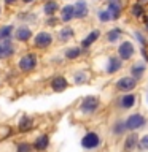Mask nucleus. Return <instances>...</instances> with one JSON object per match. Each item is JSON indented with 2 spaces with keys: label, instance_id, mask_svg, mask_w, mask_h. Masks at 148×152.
<instances>
[{
  "label": "nucleus",
  "instance_id": "nucleus-34",
  "mask_svg": "<svg viewBox=\"0 0 148 152\" xmlns=\"http://www.w3.org/2000/svg\"><path fill=\"white\" fill-rule=\"evenodd\" d=\"M7 2H8V3H13V2H16V0H7Z\"/></svg>",
  "mask_w": 148,
  "mask_h": 152
},
{
  "label": "nucleus",
  "instance_id": "nucleus-23",
  "mask_svg": "<svg viewBox=\"0 0 148 152\" xmlns=\"http://www.w3.org/2000/svg\"><path fill=\"white\" fill-rule=\"evenodd\" d=\"M61 40L62 41H65V40H70V38L72 37H73V30H72V28L70 27H65V28H62V30H61Z\"/></svg>",
  "mask_w": 148,
  "mask_h": 152
},
{
  "label": "nucleus",
  "instance_id": "nucleus-17",
  "mask_svg": "<svg viewBox=\"0 0 148 152\" xmlns=\"http://www.w3.org/2000/svg\"><path fill=\"white\" fill-rule=\"evenodd\" d=\"M13 46L10 45L8 41H5V43H2L0 45V59H7V57H10L13 54Z\"/></svg>",
  "mask_w": 148,
  "mask_h": 152
},
{
  "label": "nucleus",
  "instance_id": "nucleus-9",
  "mask_svg": "<svg viewBox=\"0 0 148 152\" xmlns=\"http://www.w3.org/2000/svg\"><path fill=\"white\" fill-rule=\"evenodd\" d=\"M51 41H53V37L50 35V33H46V32H40L35 37V45L38 48H45V46L50 45Z\"/></svg>",
  "mask_w": 148,
  "mask_h": 152
},
{
  "label": "nucleus",
  "instance_id": "nucleus-25",
  "mask_svg": "<svg viewBox=\"0 0 148 152\" xmlns=\"http://www.w3.org/2000/svg\"><path fill=\"white\" fill-rule=\"evenodd\" d=\"M81 54V51L78 49V48H70V49L65 51V57L67 59H76Z\"/></svg>",
  "mask_w": 148,
  "mask_h": 152
},
{
  "label": "nucleus",
  "instance_id": "nucleus-37",
  "mask_svg": "<svg viewBox=\"0 0 148 152\" xmlns=\"http://www.w3.org/2000/svg\"><path fill=\"white\" fill-rule=\"evenodd\" d=\"M147 102H148V94H147Z\"/></svg>",
  "mask_w": 148,
  "mask_h": 152
},
{
  "label": "nucleus",
  "instance_id": "nucleus-1",
  "mask_svg": "<svg viewBox=\"0 0 148 152\" xmlns=\"http://www.w3.org/2000/svg\"><path fill=\"white\" fill-rule=\"evenodd\" d=\"M124 122H126V128L129 132H137V130H140V128H143L147 125V119L143 117L142 114H138V113L131 114Z\"/></svg>",
  "mask_w": 148,
  "mask_h": 152
},
{
  "label": "nucleus",
  "instance_id": "nucleus-27",
  "mask_svg": "<svg viewBox=\"0 0 148 152\" xmlns=\"http://www.w3.org/2000/svg\"><path fill=\"white\" fill-rule=\"evenodd\" d=\"M138 149L148 151V135H143L142 138H138Z\"/></svg>",
  "mask_w": 148,
  "mask_h": 152
},
{
  "label": "nucleus",
  "instance_id": "nucleus-16",
  "mask_svg": "<svg viewBox=\"0 0 148 152\" xmlns=\"http://www.w3.org/2000/svg\"><path fill=\"white\" fill-rule=\"evenodd\" d=\"M61 18H62V21H65V22H69L70 19H73V18H75V10H73V7H72V5H65V7L62 8Z\"/></svg>",
  "mask_w": 148,
  "mask_h": 152
},
{
  "label": "nucleus",
  "instance_id": "nucleus-4",
  "mask_svg": "<svg viewBox=\"0 0 148 152\" xmlns=\"http://www.w3.org/2000/svg\"><path fill=\"white\" fill-rule=\"evenodd\" d=\"M135 86H137V79L135 78H132V76H124V78L118 79L116 89L121 90V92H129V90L135 89Z\"/></svg>",
  "mask_w": 148,
  "mask_h": 152
},
{
  "label": "nucleus",
  "instance_id": "nucleus-31",
  "mask_svg": "<svg viewBox=\"0 0 148 152\" xmlns=\"http://www.w3.org/2000/svg\"><path fill=\"white\" fill-rule=\"evenodd\" d=\"M18 152H30V146L29 144H19V147H18Z\"/></svg>",
  "mask_w": 148,
  "mask_h": 152
},
{
  "label": "nucleus",
  "instance_id": "nucleus-35",
  "mask_svg": "<svg viewBox=\"0 0 148 152\" xmlns=\"http://www.w3.org/2000/svg\"><path fill=\"white\" fill-rule=\"evenodd\" d=\"M24 2H27V3H29V2H32V0H24Z\"/></svg>",
  "mask_w": 148,
  "mask_h": 152
},
{
  "label": "nucleus",
  "instance_id": "nucleus-30",
  "mask_svg": "<svg viewBox=\"0 0 148 152\" xmlns=\"http://www.w3.org/2000/svg\"><path fill=\"white\" fill-rule=\"evenodd\" d=\"M86 81V73H78L75 76V83L76 84H81V83H84Z\"/></svg>",
  "mask_w": 148,
  "mask_h": 152
},
{
  "label": "nucleus",
  "instance_id": "nucleus-19",
  "mask_svg": "<svg viewBox=\"0 0 148 152\" xmlns=\"http://www.w3.org/2000/svg\"><path fill=\"white\" fill-rule=\"evenodd\" d=\"M30 37H32L30 28H27V27H19V28H18V32H16V38H18L19 41H27Z\"/></svg>",
  "mask_w": 148,
  "mask_h": 152
},
{
  "label": "nucleus",
  "instance_id": "nucleus-14",
  "mask_svg": "<svg viewBox=\"0 0 148 152\" xmlns=\"http://www.w3.org/2000/svg\"><path fill=\"white\" fill-rule=\"evenodd\" d=\"M145 70H147V66L143 65L142 62H137V64H134V65L131 66V73H132V78H135V79L142 78V76H143V73H145Z\"/></svg>",
  "mask_w": 148,
  "mask_h": 152
},
{
  "label": "nucleus",
  "instance_id": "nucleus-2",
  "mask_svg": "<svg viewBox=\"0 0 148 152\" xmlns=\"http://www.w3.org/2000/svg\"><path fill=\"white\" fill-rule=\"evenodd\" d=\"M100 142H102L100 136L97 135V133H94V132L86 133V135H84L83 138H81V146H83L84 149H88V151H94V149H97V147L100 146Z\"/></svg>",
  "mask_w": 148,
  "mask_h": 152
},
{
  "label": "nucleus",
  "instance_id": "nucleus-28",
  "mask_svg": "<svg viewBox=\"0 0 148 152\" xmlns=\"http://www.w3.org/2000/svg\"><path fill=\"white\" fill-rule=\"evenodd\" d=\"M30 125H32V121L29 117H22V121H21V124H19V128H21V132H26V130H29L30 128Z\"/></svg>",
  "mask_w": 148,
  "mask_h": 152
},
{
  "label": "nucleus",
  "instance_id": "nucleus-8",
  "mask_svg": "<svg viewBox=\"0 0 148 152\" xmlns=\"http://www.w3.org/2000/svg\"><path fill=\"white\" fill-rule=\"evenodd\" d=\"M37 64V59H35V56L33 54H27V56H24L21 60H19V68L24 70V71H29V70H32L33 66H35Z\"/></svg>",
  "mask_w": 148,
  "mask_h": 152
},
{
  "label": "nucleus",
  "instance_id": "nucleus-10",
  "mask_svg": "<svg viewBox=\"0 0 148 152\" xmlns=\"http://www.w3.org/2000/svg\"><path fill=\"white\" fill-rule=\"evenodd\" d=\"M123 66V60L121 59H116V57H110L108 59V65H107V73L113 75Z\"/></svg>",
  "mask_w": 148,
  "mask_h": 152
},
{
  "label": "nucleus",
  "instance_id": "nucleus-26",
  "mask_svg": "<svg viewBox=\"0 0 148 152\" xmlns=\"http://www.w3.org/2000/svg\"><path fill=\"white\" fill-rule=\"evenodd\" d=\"M56 10H57V3H56V2H48V3L45 5V13L48 14V16L54 14Z\"/></svg>",
  "mask_w": 148,
  "mask_h": 152
},
{
  "label": "nucleus",
  "instance_id": "nucleus-22",
  "mask_svg": "<svg viewBox=\"0 0 148 152\" xmlns=\"http://www.w3.org/2000/svg\"><path fill=\"white\" fill-rule=\"evenodd\" d=\"M11 32H13L11 26H5V27L0 28V41H2V40H8L10 35H11Z\"/></svg>",
  "mask_w": 148,
  "mask_h": 152
},
{
  "label": "nucleus",
  "instance_id": "nucleus-36",
  "mask_svg": "<svg viewBox=\"0 0 148 152\" xmlns=\"http://www.w3.org/2000/svg\"><path fill=\"white\" fill-rule=\"evenodd\" d=\"M138 2H147V0H138Z\"/></svg>",
  "mask_w": 148,
  "mask_h": 152
},
{
  "label": "nucleus",
  "instance_id": "nucleus-13",
  "mask_svg": "<svg viewBox=\"0 0 148 152\" xmlns=\"http://www.w3.org/2000/svg\"><path fill=\"white\" fill-rule=\"evenodd\" d=\"M51 87L56 90V92H62V90L67 89V81L65 78H62V76H56L54 79H53L51 83Z\"/></svg>",
  "mask_w": 148,
  "mask_h": 152
},
{
  "label": "nucleus",
  "instance_id": "nucleus-15",
  "mask_svg": "<svg viewBox=\"0 0 148 152\" xmlns=\"http://www.w3.org/2000/svg\"><path fill=\"white\" fill-rule=\"evenodd\" d=\"M126 122L123 121V119H119V121H116L113 124V128H112V132H113V135H116V136H123L124 133H126Z\"/></svg>",
  "mask_w": 148,
  "mask_h": 152
},
{
  "label": "nucleus",
  "instance_id": "nucleus-24",
  "mask_svg": "<svg viewBox=\"0 0 148 152\" xmlns=\"http://www.w3.org/2000/svg\"><path fill=\"white\" fill-rule=\"evenodd\" d=\"M131 14H132V16H135V18H140L142 14H143V7H142L140 3L132 5V8H131Z\"/></svg>",
  "mask_w": 148,
  "mask_h": 152
},
{
  "label": "nucleus",
  "instance_id": "nucleus-11",
  "mask_svg": "<svg viewBox=\"0 0 148 152\" xmlns=\"http://www.w3.org/2000/svg\"><path fill=\"white\" fill-rule=\"evenodd\" d=\"M135 100H137V97L134 94H127L119 100V106L124 108V109H129V108H132L134 104H135Z\"/></svg>",
  "mask_w": 148,
  "mask_h": 152
},
{
  "label": "nucleus",
  "instance_id": "nucleus-18",
  "mask_svg": "<svg viewBox=\"0 0 148 152\" xmlns=\"http://www.w3.org/2000/svg\"><path fill=\"white\" fill-rule=\"evenodd\" d=\"M99 37H100V32H99V30H92V32H91L88 37L84 38L83 41H81V46H83V48H88V46H91V45H92V43H94L95 40H97Z\"/></svg>",
  "mask_w": 148,
  "mask_h": 152
},
{
  "label": "nucleus",
  "instance_id": "nucleus-3",
  "mask_svg": "<svg viewBox=\"0 0 148 152\" xmlns=\"http://www.w3.org/2000/svg\"><path fill=\"white\" fill-rule=\"evenodd\" d=\"M118 54L121 60H129L131 57L135 54V49H134V45L131 41H123L118 48Z\"/></svg>",
  "mask_w": 148,
  "mask_h": 152
},
{
  "label": "nucleus",
  "instance_id": "nucleus-7",
  "mask_svg": "<svg viewBox=\"0 0 148 152\" xmlns=\"http://www.w3.org/2000/svg\"><path fill=\"white\" fill-rule=\"evenodd\" d=\"M107 11L110 13V18L112 19H119V16L123 13V2L121 0H108Z\"/></svg>",
  "mask_w": 148,
  "mask_h": 152
},
{
  "label": "nucleus",
  "instance_id": "nucleus-12",
  "mask_svg": "<svg viewBox=\"0 0 148 152\" xmlns=\"http://www.w3.org/2000/svg\"><path fill=\"white\" fill-rule=\"evenodd\" d=\"M73 10H75V18H84L86 14H88V5H86L83 0H78L76 2V5L73 7Z\"/></svg>",
  "mask_w": 148,
  "mask_h": 152
},
{
  "label": "nucleus",
  "instance_id": "nucleus-32",
  "mask_svg": "<svg viewBox=\"0 0 148 152\" xmlns=\"http://www.w3.org/2000/svg\"><path fill=\"white\" fill-rule=\"evenodd\" d=\"M135 35H137V38H138V41H140L142 45H145V38L142 37V33H140V32H135Z\"/></svg>",
  "mask_w": 148,
  "mask_h": 152
},
{
  "label": "nucleus",
  "instance_id": "nucleus-6",
  "mask_svg": "<svg viewBox=\"0 0 148 152\" xmlns=\"http://www.w3.org/2000/svg\"><path fill=\"white\" fill-rule=\"evenodd\" d=\"M99 108V100L95 97H86L81 103V111L84 114H92Z\"/></svg>",
  "mask_w": 148,
  "mask_h": 152
},
{
  "label": "nucleus",
  "instance_id": "nucleus-20",
  "mask_svg": "<svg viewBox=\"0 0 148 152\" xmlns=\"http://www.w3.org/2000/svg\"><path fill=\"white\" fill-rule=\"evenodd\" d=\"M48 144H50V138L46 135H41V136H38L37 141H35V149L37 151H45L48 147Z\"/></svg>",
  "mask_w": 148,
  "mask_h": 152
},
{
  "label": "nucleus",
  "instance_id": "nucleus-21",
  "mask_svg": "<svg viewBox=\"0 0 148 152\" xmlns=\"http://www.w3.org/2000/svg\"><path fill=\"white\" fill-rule=\"evenodd\" d=\"M121 35H123L121 28H112V30L107 33V40L110 43H115V41H118L119 38H121Z\"/></svg>",
  "mask_w": 148,
  "mask_h": 152
},
{
  "label": "nucleus",
  "instance_id": "nucleus-5",
  "mask_svg": "<svg viewBox=\"0 0 148 152\" xmlns=\"http://www.w3.org/2000/svg\"><path fill=\"white\" fill-rule=\"evenodd\" d=\"M135 147H138V136L135 132H131L124 140V146L123 151L124 152H135Z\"/></svg>",
  "mask_w": 148,
  "mask_h": 152
},
{
  "label": "nucleus",
  "instance_id": "nucleus-33",
  "mask_svg": "<svg viewBox=\"0 0 148 152\" xmlns=\"http://www.w3.org/2000/svg\"><path fill=\"white\" fill-rule=\"evenodd\" d=\"M145 27H147V28H148V16H147V18H145Z\"/></svg>",
  "mask_w": 148,
  "mask_h": 152
},
{
  "label": "nucleus",
  "instance_id": "nucleus-29",
  "mask_svg": "<svg viewBox=\"0 0 148 152\" xmlns=\"http://www.w3.org/2000/svg\"><path fill=\"white\" fill-rule=\"evenodd\" d=\"M99 19H100L102 22H107V21H110L112 18H110V13H108V11H100V13H99Z\"/></svg>",
  "mask_w": 148,
  "mask_h": 152
}]
</instances>
